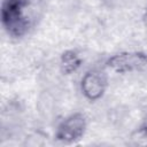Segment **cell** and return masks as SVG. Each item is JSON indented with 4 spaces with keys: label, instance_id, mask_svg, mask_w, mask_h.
Wrapping results in <instances>:
<instances>
[{
    "label": "cell",
    "instance_id": "cell-6",
    "mask_svg": "<svg viewBox=\"0 0 147 147\" xmlns=\"http://www.w3.org/2000/svg\"><path fill=\"white\" fill-rule=\"evenodd\" d=\"M141 132L145 134V137H147V115L144 119V123H142V126H141Z\"/></svg>",
    "mask_w": 147,
    "mask_h": 147
},
{
    "label": "cell",
    "instance_id": "cell-2",
    "mask_svg": "<svg viewBox=\"0 0 147 147\" xmlns=\"http://www.w3.org/2000/svg\"><path fill=\"white\" fill-rule=\"evenodd\" d=\"M87 127V119L83 113H74L67 116L56 127L55 138L64 144H74L80 140Z\"/></svg>",
    "mask_w": 147,
    "mask_h": 147
},
{
    "label": "cell",
    "instance_id": "cell-5",
    "mask_svg": "<svg viewBox=\"0 0 147 147\" xmlns=\"http://www.w3.org/2000/svg\"><path fill=\"white\" fill-rule=\"evenodd\" d=\"M82 65V59L77 54V52L72 49H68L62 53L60 57V68L61 71L65 75H70L76 72Z\"/></svg>",
    "mask_w": 147,
    "mask_h": 147
},
{
    "label": "cell",
    "instance_id": "cell-3",
    "mask_svg": "<svg viewBox=\"0 0 147 147\" xmlns=\"http://www.w3.org/2000/svg\"><path fill=\"white\" fill-rule=\"evenodd\" d=\"M106 64L117 74L138 71L147 65V55L142 52H121L110 56Z\"/></svg>",
    "mask_w": 147,
    "mask_h": 147
},
{
    "label": "cell",
    "instance_id": "cell-4",
    "mask_svg": "<svg viewBox=\"0 0 147 147\" xmlns=\"http://www.w3.org/2000/svg\"><path fill=\"white\" fill-rule=\"evenodd\" d=\"M108 79L105 72L92 69L86 71L80 79V91L83 95L90 101L101 99L107 90Z\"/></svg>",
    "mask_w": 147,
    "mask_h": 147
},
{
    "label": "cell",
    "instance_id": "cell-1",
    "mask_svg": "<svg viewBox=\"0 0 147 147\" xmlns=\"http://www.w3.org/2000/svg\"><path fill=\"white\" fill-rule=\"evenodd\" d=\"M34 0H2L1 24L14 38H21L31 29L36 20Z\"/></svg>",
    "mask_w": 147,
    "mask_h": 147
}]
</instances>
